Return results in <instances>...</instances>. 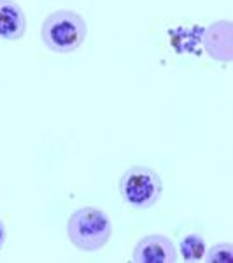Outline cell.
<instances>
[{
  "label": "cell",
  "mask_w": 233,
  "mask_h": 263,
  "mask_svg": "<svg viewBox=\"0 0 233 263\" xmlns=\"http://www.w3.org/2000/svg\"><path fill=\"white\" fill-rule=\"evenodd\" d=\"M163 192L162 177L149 167H132L120 179V193L123 200L137 211L149 209L160 200Z\"/></svg>",
  "instance_id": "cell-3"
},
{
  "label": "cell",
  "mask_w": 233,
  "mask_h": 263,
  "mask_svg": "<svg viewBox=\"0 0 233 263\" xmlns=\"http://www.w3.org/2000/svg\"><path fill=\"white\" fill-rule=\"evenodd\" d=\"M86 21L75 11L60 9L44 20L41 37L44 46L54 53H72L79 49L86 39Z\"/></svg>",
  "instance_id": "cell-2"
},
{
  "label": "cell",
  "mask_w": 233,
  "mask_h": 263,
  "mask_svg": "<svg viewBox=\"0 0 233 263\" xmlns=\"http://www.w3.org/2000/svg\"><path fill=\"white\" fill-rule=\"evenodd\" d=\"M233 25L230 21H216L205 32V49L218 62H231L233 58Z\"/></svg>",
  "instance_id": "cell-5"
},
{
  "label": "cell",
  "mask_w": 233,
  "mask_h": 263,
  "mask_svg": "<svg viewBox=\"0 0 233 263\" xmlns=\"http://www.w3.org/2000/svg\"><path fill=\"white\" fill-rule=\"evenodd\" d=\"M203 258L209 263H233V246L228 242L216 244L205 251Z\"/></svg>",
  "instance_id": "cell-8"
},
{
  "label": "cell",
  "mask_w": 233,
  "mask_h": 263,
  "mask_svg": "<svg viewBox=\"0 0 233 263\" xmlns=\"http://www.w3.org/2000/svg\"><path fill=\"white\" fill-rule=\"evenodd\" d=\"M27 32V16L14 0H0V39L20 41Z\"/></svg>",
  "instance_id": "cell-6"
},
{
  "label": "cell",
  "mask_w": 233,
  "mask_h": 263,
  "mask_svg": "<svg viewBox=\"0 0 233 263\" xmlns=\"http://www.w3.org/2000/svg\"><path fill=\"white\" fill-rule=\"evenodd\" d=\"M6 237H7L6 224H4V221L0 219V249H2V248H4V244H6Z\"/></svg>",
  "instance_id": "cell-9"
},
{
  "label": "cell",
  "mask_w": 233,
  "mask_h": 263,
  "mask_svg": "<svg viewBox=\"0 0 233 263\" xmlns=\"http://www.w3.org/2000/svg\"><path fill=\"white\" fill-rule=\"evenodd\" d=\"M177 258L176 246L167 235L152 233L135 244L132 260L135 263H173Z\"/></svg>",
  "instance_id": "cell-4"
},
{
  "label": "cell",
  "mask_w": 233,
  "mask_h": 263,
  "mask_svg": "<svg viewBox=\"0 0 233 263\" xmlns=\"http://www.w3.org/2000/svg\"><path fill=\"white\" fill-rule=\"evenodd\" d=\"M67 235L77 249L95 253L111 240V218L99 207H81L70 214Z\"/></svg>",
  "instance_id": "cell-1"
},
{
  "label": "cell",
  "mask_w": 233,
  "mask_h": 263,
  "mask_svg": "<svg viewBox=\"0 0 233 263\" xmlns=\"http://www.w3.org/2000/svg\"><path fill=\"white\" fill-rule=\"evenodd\" d=\"M207 251L205 239L200 233H188L179 242V253L184 261H200Z\"/></svg>",
  "instance_id": "cell-7"
}]
</instances>
